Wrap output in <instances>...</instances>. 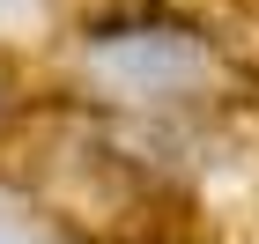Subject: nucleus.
<instances>
[{
    "mask_svg": "<svg viewBox=\"0 0 259 244\" xmlns=\"http://www.w3.org/2000/svg\"><path fill=\"white\" fill-rule=\"evenodd\" d=\"M0 244H74L67 229H52L37 207H22L15 192H0Z\"/></svg>",
    "mask_w": 259,
    "mask_h": 244,
    "instance_id": "f03ea898",
    "label": "nucleus"
},
{
    "mask_svg": "<svg viewBox=\"0 0 259 244\" xmlns=\"http://www.w3.org/2000/svg\"><path fill=\"white\" fill-rule=\"evenodd\" d=\"M89 74L111 96H178L215 74V60L200 52V37H178V30H126L89 44Z\"/></svg>",
    "mask_w": 259,
    "mask_h": 244,
    "instance_id": "f257e3e1",
    "label": "nucleus"
}]
</instances>
